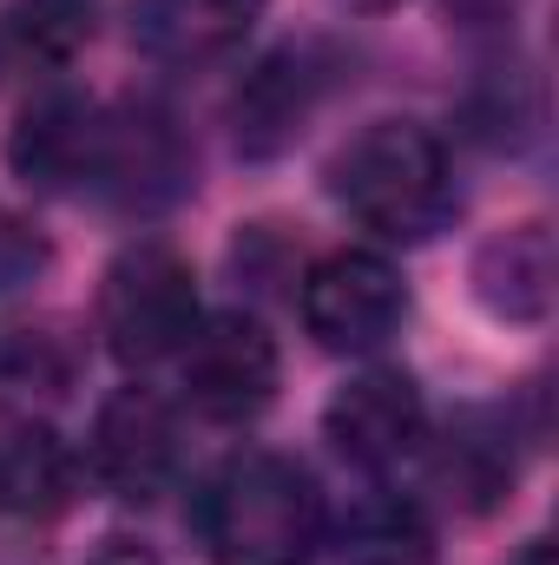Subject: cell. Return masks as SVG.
<instances>
[{"label": "cell", "instance_id": "obj_1", "mask_svg": "<svg viewBox=\"0 0 559 565\" xmlns=\"http://www.w3.org/2000/svg\"><path fill=\"white\" fill-rule=\"evenodd\" d=\"M198 540L211 565H303L323 540V493L277 447L231 454L198 487Z\"/></svg>", "mask_w": 559, "mask_h": 565}, {"label": "cell", "instance_id": "obj_2", "mask_svg": "<svg viewBox=\"0 0 559 565\" xmlns=\"http://www.w3.org/2000/svg\"><path fill=\"white\" fill-rule=\"evenodd\" d=\"M336 204L376 231L382 244H428L454 217V164L447 145L415 119H376L329 164Z\"/></svg>", "mask_w": 559, "mask_h": 565}, {"label": "cell", "instance_id": "obj_3", "mask_svg": "<svg viewBox=\"0 0 559 565\" xmlns=\"http://www.w3.org/2000/svg\"><path fill=\"white\" fill-rule=\"evenodd\" d=\"M198 316H204V309H198V277H191V264H184L171 244H158V237L126 244V250L113 257V270L99 277V335H106L113 362H126V369H158V362H171V355L191 342Z\"/></svg>", "mask_w": 559, "mask_h": 565}, {"label": "cell", "instance_id": "obj_4", "mask_svg": "<svg viewBox=\"0 0 559 565\" xmlns=\"http://www.w3.org/2000/svg\"><path fill=\"white\" fill-rule=\"evenodd\" d=\"M409 316V282L382 250H329L303 270V329L336 355H376Z\"/></svg>", "mask_w": 559, "mask_h": 565}, {"label": "cell", "instance_id": "obj_5", "mask_svg": "<svg viewBox=\"0 0 559 565\" xmlns=\"http://www.w3.org/2000/svg\"><path fill=\"white\" fill-rule=\"evenodd\" d=\"M277 342L257 316L244 309H224V316H198L191 342L178 349V375H184V395L204 422H257L277 395Z\"/></svg>", "mask_w": 559, "mask_h": 565}, {"label": "cell", "instance_id": "obj_6", "mask_svg": "<svg viewBox=\"0 0 559 565\" xmlns=\"http://www.w3.org/2000/svg\"><path fill=\"white\" fill-rule=\"evenodd\" d=\"M178 415L151 395V388H119L99 402L93 415V440H86V467L93 480L126 500V507H151L158 493H171L178 480Z\"/></svg>", "mask_w": 559, "mask_h": 565}, {"label": "cell", "instance_id": "obj_7", "mask_svg": "<svg viewBox=\"0 0 559 565\" xmlns=\"http://www.w3.org/2000/svg\"><path fill=\"white\" fill-rule=\"evenodd\" d=\"M323 434L349 467L389 473V467L415 460L428 447V402H421V388L402 369H362L329 395Z\"/></svg>", "mask_w": 559, "mask_h": 565}, {"label": "cell", "instance_id": "obj_8", "mask_svg": "<svg viewBox=\"0 0 559 565\" xmlns=\"http://www.w3.org/2000/svg\"><path fill=\"white\" fill-rule=\"evenodd\" d=\"M191 145L178 132V119L171 113H158V106H119V113H106V151H99V178H93V191H106L119 211H165V204H178L184 191H191Z\"/></svg>", "mask_w": 559, "mask_h": 565}, {"label": "cell", "instance_id": "obj_9", "mask_svg": "<svg viewBox=\"0 0 559 565\" xmlns=\"http://www.w3.org/2000/svg\"><path fill=\"white\" fill-rule=\"evenodd\" d=\"M99 151H106V106H93L73 86H53L27 99V113L13 119L7 164L33 191H86L99 178Z\"/></svg>", "mask_w": 559, "mask_h": 565}, {"label": "cell", "instance_id": "obj_10", "mask_svg": "<svg viewBox=\"0 0 559 565\" xmlns=\"http://www.w3.org/2000/svg\"><path fill=\"white\" fill-rule=\"evenodd\" d=\"M323 60L309 46H277L271 60H257L244 73V86L231 93V139L244 158H277L303 139L309 113L323 106Z\"/></svg>", "mask_w": 559, "mask_h": 565}, {"label": "cell", "instance_id": "obj_11", "mask_svg": "<svg viewBox=\"0 0 559 565\" xmlns=\"http://www.w3.org/2000/svg\"><path fill=\"white\" fill-rule=\"evenodd\" d=\"M264 20V0H139L133 13V40L151 66L171 73H198L231 60Z\"/></svg>", "mask_w": 559, "mask_h": 565}, {"label": "cell", "instance_id": "obj_12", "mask_svg": "<svg viewBox=\"0 0 559 565\" xmlns=\"http://www.w3.org/2000/svg\"><path fill=\"white\" fill-rule=\"evenodd\" d=\"M520 480V447L507 408H461L434 440V487L461 513H494Z\"/></svg>", "mask_w": 559, "mask_h": 565}, {"label": "cell", "instance_id": "obj_13", "mask_svg": "<svg viewBox=\"0 0 559 565\" xmlns=\"http://www.w3.org/2000/svg\"><path fill=\"white\" fill-rule=\"evenodd\" d=\"M553 282H559V257L547 224H514V231L487 237L481 257H474V296L500 322H540L553 309Z\"/></svg>", "mask_w": 559, "mask_h": 565}, {"label": "cell", "instance_id": "obj_14", "mask_svg": "<svg viewBox=\"0 0 559 565\" xmlns=\"http://www.w3.org/2000/svg\"><path fill=\"white\" fill-rule=\"evenodd\" d=\"M80 487V460L53 427L27 422L13 434H0V513L13 520H53L73 507Z\"/></svg>", "mask_w": 559, "mask_h": 565}, {"label": "cell", "instance_id": "obj_15", "mask_svg": "<svg viewBox=\"0 0 559 565\" xmlns=\"http://www.w3.org/2000/svg\"><path fill=\"white\" fill-rule=\"evenodd\" d=\"M99 33V0H7L0 7V66L53 73L80 60Z\"/></svg>", "mask_w": 559, "mask_h": 565}, {"label": "cell", "instance_id": "obj_16", "mask_svg": "<svg viewBox=\"0 0 559 565\" xmlns=\"http://www.w3.org/2000/svg\"><path fill=\"white\" fill-rule=\"evenodd\" d=\"M80 382V349L66 329L53 322H20V329H0V402L13 408H46L60 402L66 388Z\"/></svg>", "mask_w": 559, "mask_h": 565}, {"label": "cell", "instance_id": "obj_17", "mask_svg": "<svg viewBox=\"0 0 559 565\" xmlns=\"http://www.w3.org/2000/svg\"><path fill=\"white\" fill-rule=\"evenodd\" d=\"M428 553H434V533H428L421 507L389 487L362 493L342 513V559L349 565H428Z\"/></svg>", "mask_w": 559, "mask_h": 565}, {"label": "cell", "instance_id": "obj_18", "mask_svg": "<svg viewBox=\"0 0 559 565\" xmlns=\"http://www.w3.org/2000/svg\"><path fill=\"white\" fill-rule=\"evenodd\" d=\"M46 237L20 217V211H7L0 204V296H13V289H27V282L46 270Z\"/></svg>", "mask_w": 559, "mask_h": 565}, {"label": "cell", "instance_id": "obj_19", "mask_svg": "<svg viewBox=\"0 0 559 565\" xmlns=\"http://www.w3.org/2000/svg\"><path fill=\"white\" fill-rule=\"evenodd\" d=\"M86 565H165V559H158L151 546H139V540H106Z\"/></svg>", "mask_w": 559, "mask_h": 565}, {"label": "cell", "instance_id": "obj_20", "mask_svg": "<svg viewBox=\"0 0 559 565\" xmlns=\"http://www.w3.org/2000/svg\"><path fill=\"white\" fill-rule=\"evenodd\" d=\"M507 565H553V540H527V546H520Z\"/></svg>", "mask_w": 559, "mask_h": 565}, {"label": "cell", "instance_id": "obj_21", "mask_svg": "<svg viewBox=\"0 0 559 565\" xmlns=\"http://www.w3.org/2000/svg\"><path fill=\"white\" fill-rule=\"evenodd\" d=\"M349 7H369V13H382V7H395V0H349Z\"/></svg>", "mask_w": 559, "mask_h": 565}]
</instances>
